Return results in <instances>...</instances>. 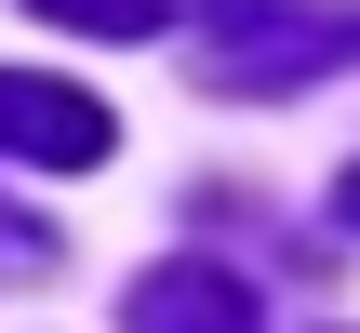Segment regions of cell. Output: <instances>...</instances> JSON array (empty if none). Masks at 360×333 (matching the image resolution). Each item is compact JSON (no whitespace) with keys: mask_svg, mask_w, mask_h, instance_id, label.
I'll return each instance as SVG.
<instances>
[{"mask_svg":"<svg viewBox=\"0 0 360 333\" xmlns=\"http://www.w3.org/2000/svg\"><path fill=\"white\" fill-rule=\"evenodd\" d=\"M334 214H347V227H360V174H347V187H334Z\"/></svg>","mask_w":360,"mask_h":333,"instance_id":"cell-6","label":"cell"},{"mask_svg":"<svg viewBox=\"0 0 360 333\" xmlns=\"http://www.w3.org/2000/svg\"><path fill=\"white\" fill-rule=\"evenodd\" d=\"M187 40H200L214 93H307V80L360 67V0H200Z\"/></svg>","mask_w":360,"mask_h":333,"instance_id":"cell-1","label":"cell"},{"mask_svg":"<svg viewBox=\"0 0 360 333\" xmlns=\"http://www.w3.org/2000/svg\"><path fill=\"white\" fill-rule=\"evenodd\" d=\"M120 147V120L80 93V80H40V67H0V160L27 174H94Z\"/></svg>","mask_w":360,"mask_h":333,"instance_id":"cell-2","label":"cell"},{"mask_svg":"<svg viewBox=\"0 0 360 333\" xmlns=\"http://www.w3.org/2000/svg\"><path fill=\"white\" fill-rule=\"evenodd\" d=\"M134 333H254V294L187 254V267H147L134 280Z\"/></svg>","mask_w":360,"mask_h":333,"instance_id":"cell-3","label":"cell"},{"mask_svg":"<svg viewBox=\"0 0 360 333\" xmlns=\"http://www.w3.org/2000/svg\"><path fill=\"white\" fill-rule=\"evenodd\" d=\"M27 13H53L80 40H160V0H27Z\"/></svg>","mask_w":360,"mask_h":333,"instance_id":"cell-4","label":"cell"},{"mask_svg":"<svg viewBox=\"0 0 360 333\" xmlns=\"http://www.w3.org/2000/svg\"><path fill=\"white\" fill-rule=\"evenodd\" d=\"M53 254H67V240H53L40 214H13V200H0V280H40Z\"/></svg>","mask_w":360,"mask_h":333,"instance_id":"cell-5","label":"cell"}]
</instances>
